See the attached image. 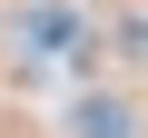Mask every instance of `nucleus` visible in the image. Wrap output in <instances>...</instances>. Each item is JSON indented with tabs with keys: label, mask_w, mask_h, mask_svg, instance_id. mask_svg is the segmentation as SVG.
Instances as JSON below:
<instances>
[{
	"label": "nucleus",
	"mask_w": 148,
	"mask_h": 138,
	"mask_svg": "<svg viewBox=\"0 0 148 138\" xmlns=\"http://www.w3.org/2000/svg\"><path fill=\"white\" fill-rule=\"evenodd\" d=\"M128 128H138V109H128V99H109V89L69 99V138H128Z\"/></svg>",
	"instance_id": "f257e3e1"
},
{
	"label": "nucleus",
	"mask_w": 148,
	"mask_h": 138,
	"mask_svg": "<svg viewBox=\"0 0 148 138\" xmlns=\"http://www.w3.org/2000/svg\"><path fill=\"white\" fill-rule=\"evenodd\" d=\"M119 49H128V59H148V10H128V20H119Z\"/></svg>",
	"instance_id": "f03ea898"
}]
</instances>
